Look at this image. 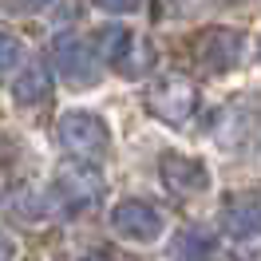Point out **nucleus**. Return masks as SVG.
I'll return each instance as SVG.
<instances>
[{
	"label": "nucleus",
	"instance_id": "1",
	"mask_svg": "<svg viewBox=\"0 0 261 261\" xmlns=\"http://www.w3.org/2000/svg\"><path fill=\"white\" fill-rule=\"evenodd\" d=\"M51 64L71 87H95L103 80V56L95 40H83L80 32H64L51 40Z\"/></svg>",
	"mask_w": 261,
	"mask_h": 261
},
{
	"label": "nucleus",
	"instance_id": "2",
	"mask_svg": "<svg viewBox=\"0 0 261 261\" xmlns=\"http://www.w3.org/2000/svg\"><path fill=\"white\" fill-rule=\"evenodd\" d=\"M143 107H147V115L163 119L170 127H178V123H186V119L198 111V87H194V80H186V75H163V80L147 83Z\"/></svg>",
	"mask_w": 261,
	"mask_h": 261
},
{
	"label": "nucleus",
	"instance_id": "3",
	"mask_svg": "<svg viewBox=\"0 0 261 261\" xmlns=\"http://www.w3.org/2000/svg\"><path fill=\"white\" fill-rule=\"evenodd\" d=\"M60 139H64V147L71 150L80 163L99 166L111 154V130L91 111H67L64 119H60Z\"/></svg>",
	"mask_w": 261,
	"mask_h": 261
},
{
	"label": "nucleus",
	"instance_id": "4",
	"mask_svg": "<svg viewBox=\"0 0 261 261\" xmlns=\"http://www.w3.org/2000/svg\"><path fill=\"white\" fill-rule=\"evenodd\" d=\"M95 48L103 56V64H111L115 71H123V75H143L150 67V44L147 40H139V36L123 28V24H107V28H99L95 36Z\"/></svg>",
	"mask_w": 261,
	"mask_h": 261
},
{
	"label": "nucleus",
	"instance_id": "5",
	"mask_svg": "<svg viewBox=\"0 0 261 261\" xmlns=\"http://www.w3.org/2000/svg\"><path fill=\"white\" fill-rule=\"evenodd\" d=\"M99 198H103V178L91 163H64L60 174H56V202L64 206L67 214H83L95 210Z\"/></svg>",
	"mask_w": 261,
	"mask_h": 261
},
{
	"label": "nucleus",
	"instance_id": "6",
	"mask_svg": "<svg viewBox=\"0 0 261 261\" xmlns=\"http://www.w3.org/2000/svg\"><path fill=\"white\" fill-rule=\"evenodd\" d=\"M245 56V36L238 28H206L194 40V64L206 75H226L242 64Z\"/></svg>",
	"mask_w": 261,
	"mask_h": 261
},
{
	"label": "nucleus",
	"instance_id": "7",
	"mask_svg": "<svg viewBox=\"0 0 261 261\" xmlns=\"http://www.w3.org/2000/svg\"><path fill=\"white\" fill-rule=\"evenodd\" d=\"M111 229L127 242H154L163 233V210L143 198H127L111 210Z\"/></svg>",
	"mask_w": 261,
	"mask_h": 261
},
{
	"label": "nucleus",
	"instance_id": "8",
	"mask_svg": "<svg viewBox=\"0 0 261 261\" xmlns=\"http://www.w3.org/2000/svg\"><path fill=\"white\" fill-rule=\"evenodd\" d=\"M222 229L238 242H249L261 233V194L257 190H233L222 202Z\"/></svg>",
	"mask_w": 261,
	"mask_h": 261
},
{
	"label": "nucleus",
	"instance_id": "9",
	"mask_svg": "<svg viewBox=\"0 0 261 261\" xmlns=\"http://www.w3.org/2000/svg\"><path fill=\"white\" fill-rule=\"evenodd\" d=\"M159 174H163V186L170 194H202L206 186H210V170L190 159V154H178V150H166L163 159H159Z\"/></svg>",
	"mask_w": 261,
	"mask_h": 261
},
{
	"label": "nucleus",
	"instance_id": "10",
	"mask_svg": "<svg viewBox=\"0 0 261 261\" xmlns=\"http://www.w3.org/2000/svg\"><path fill=\"white\" fill-rule=\"evenodd\" d=\"M48 91H51V67H48V60H32V64L20 67L16 83H12V99H16V103L32 107V103H40Z\"/></svg>",
	"mask_w": 261,
	"mask_h": 261
},
{
	"label": "nucleus",
	"instance_id": "11",
	"mask_svg": "<svg viewBox=\"0 0 261 261\" xmlns=\"http://www.w3.org/2000/svg\"><path fill=\"white\" fill-rule=\"evenodd\" d=\"M218 249L210 229H182L178 238H174V253L186 261H210V253Z\"/></svg>",
	"mask_w": 261,
	"mask_h": 261
},
{
	"label": "nucleus",
	"instance_id": "12",
	"mask_svg": "<svg viewBox=\"0 0 261 261\" xmlns=\"http://www.w3.org/2000/svg\"><path fill=\"white\" fill-rule=\"evenodd\" d=\"M20 56H24V44H20L16 36L0 32V75L12 71V67H20Z\"/></svg>",
	"mask_w": 261,
	"mask_h": 261
},
{
	"label": "nucleus",
	"instance_id": "13",
	"mask_svg": "<svg viewBox=\"0 0 261 261\" xmlns=\"http://www.w3.org/2000/svg\"><path fill=\"white\" fill-rule=\"evenodd\" d=\"M95 8L103 12H115V16H127V12H139L143 8V0H91Z\"/></svg>",
	"mask_w": 261,
	"mask_h": 261
},
{
	"label": "nucleus",
	"instance_id": "14",
	"mask_svg": "<svg viewBox=\"0 0 261 261\" xmlns=\"http://www.w3.org/2000/svg\"><path fill=\"white\" fill-rule=\"evenodd\" d=\"M51 0H12V8H20V12H40V8H48Z\"/></svg>",
	"mask_w": 261,
	"mask_h": 261
}]
</instances>
